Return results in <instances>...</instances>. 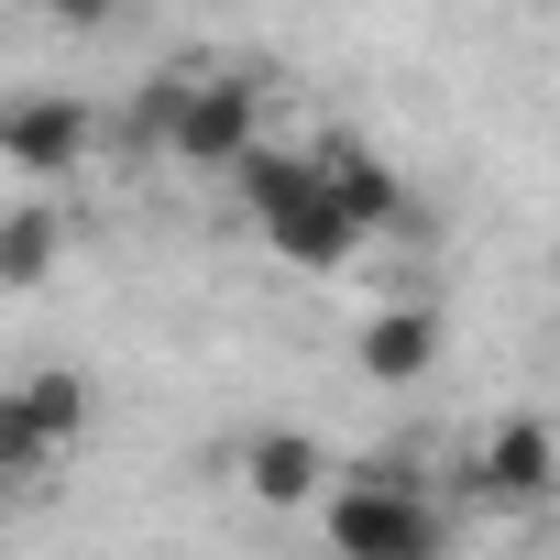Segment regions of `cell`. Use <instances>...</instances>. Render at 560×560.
I'll list each match as a JSON object with an SVG mask.
<instances>
[{
  "mask_svg": "<svg viewBox=\"0 0 560 560\" xmlns=\"http://www.w3.org/2000/svg\"><path fill=\"white\" fill-rule=\"evenodd\" d=\"M319 527L341 560H440L451 549V516L418 494L407 462H352L341 483H319Z\"/></svg>",
  "mask_w": 560,
  "mask_h": 560,
  "instance_id": "2",
  "label": "cell"
},
{
  "mask_svg": "<svg viewBox=\"0 0 560 560\" xmlns=\"http://www.w3.org/2000/svg\"><path fill=\"white\" fill-rule=\"evenodd\" d=\"M220 176H231V198H242V220L264 231V253H275V264H298V275H341V264L363 253V231L341 220V198L319 187V165H308V154H275V143L253 132Z\"/></svg>",
  "mask_w": 560,
  "mask_h": 560,
  "instance_id": "1",
  "label": "cell"
},
{
  "mask_svg": "<svg viewBox=\"0 0 560 560\" xmlns=\"http://www.w3.org/2000/svg\"><path fill=\"white\" fill-rule=\"evenodd\" d=\"M45 12H56L67 34H100V23H121V12H132V0H45Z\"/></svg>",
  "mask_w": 560,
  "mask_h": 560,
  "instance_id": "13",
  "label": "cell"
},
{
  "mask_svg": "<svg viewBox=\"0 0 560 560\" xmlns=\"http://www.w3.org/2000/svg\"><path fill=\"white\" fill-rule=\"evenodd\" d=\"M67 451L45 440V418H34V396H23V374L0 385V483H34V472H56Z\"/></svg>",
  "mask_w": 560,
  "mask_h": 560,
  "instance_id": "10",
  "label": "cell"
},
{
  "mask_svg": "<svg viewBox=\"0 0 560 560\" xmlns=\"http://www.w3.org/2000/svg\"><path fill=\"white\" fill-rule=\"evenodd\" d=\"M67 264V209L56 198H23V209H0V287H45V275Z\"/></svg>",
  "mask_w": 560,
  "mask_h": 560,
  "instance_id": "9",
  "label": "cell"
},
{
  "mask_svg": "<svg viewBox=\"0 0 560 560\" xmlns=\"http://www.w3.org/2000/svg\"><path fill=\"white\" fill-rule=\"evenodd\" d=\"M483 494H494V505H549V494H560V440H549V418H494V429H483Z\"/></svg>",
  "mask_w": 560,
  "mask_h": 560,
  "instance_id": "7",
  "label": "cell"
},
{
  "mask_svg": "<svg viewBox=\"0 0 560 560\" xmlns=\"http://www.w3.org/2000/svg\"><path fill=\"white\" fill-rule=\"evenodd\" d=\"M242 483H253L264 505H319L330 451H319L308 429H253V440H242Z\"/></svg>",
  "mask_w": 560,
  "mask_h": 560,
  "instance_id": "8",
  "label": "cell"
},
{
  "mask_svg": "<svg viewBox=\"0 0 560 560\" xmlns=\"http://www.w3.org/2000/svg\"><path fill=\"white\" fill-rule=\"evenodd\" d=\"M440 352H451V319H440L429 298H385V308L363 319V341H352V363H363L374 385H429Z\"/></svg>",
  "mask_w": 560,
  "mask_h": 560,
  "instance_id": "6",
  "label": "cell"
},
{
  "mask_svg": "<svg viewBox=\"0 0 560 560\" xmlns=\"http://www.w3.org/2000/svg\"><path fill=\"white\" fill-rule=\"evenodd\" d=\"M100 143V110L67 100V89H23V100H0V165L34 176V187H67Z\"/></svg>",
  "mask_w": 560,
  "mask_h": 560,
  "instance_id": "3",
  "label": "cell"
},
{
  "mask_svg": "<svg viewBox=\"0 0 560 560\" xmlns=\"http://www.w3.org/2000/svg\"><path fill=\"white\" fill-rule=\"evenodd\" d=\"M23 396H34V418H45V440H56V451H78V440H89V374L45 363V374H23Z\"/></svg>",
  "mask_w": 560,
  "mask_h": 560,
  "instance_id": "11",
  "label": "cell"
},
{
  "mask_svg": "<svg viewBox=\"0 0 560 560\" xmlns=\"http://www.w3.org/2000/svg\"><path fill=\"white\" fill-rule=\"evenodd\" d=\"M253 132H264V89H253L242 67H209V78H187V110H176L165 154H187V165H231Z\"/></svg>",
  "mask_w": 560,
  "mask_h": 560,
  "instance_id": "4",
  "label": "cell"
},
{
  "mask_svg": "<svg viewBox=\"0 0 560 560\" xmlns=\"http://www.w3.org/2000/svg\"><path fill=\"white\" fill-rule=\"evenodd\" d=\"M308 165H319V187L341 198V220H352L363 242L407 220V176H396V165H385L363 132H319V143H308Z\"/></svg>",
  "mask_w": 560,
  "mask_h": 560,
  "instance_id": "5",
  "label": "cell"
},
{
  "mask_svg": "<svg viewBox=\"0 0 560 560\" xmlns=\"http://www.w3.org/2000/svg\"><path fill=\"white\" fill-rule=\"evenodd\" d=\"M176 110H187V67L143 78V89H132V143H165V132H176Z\"/></svg>",
  "mask_w": 560,
  "mask_h": 560,
  "instance_id": "12",
  "label": "cell"
}]
</instances>
